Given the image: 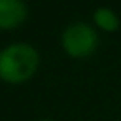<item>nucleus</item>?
Returning a JSON list of instances; mask_svg holds the SVG:
<instances>
[{
	"mask_svg": "<svg viewBox=\"0 0 121 121\" xmlns=\"http://www.w3.org/2000/svg\"><path fill=\"white\" fill-rule=\"evenodd\" d=\"M40 121H50V119H40Z\"/></svg>",
	"mask_w": 121,
	"mask_h": 121,
	"instance_id": "obj_5",
	"label": "nucleus"
},
{
	"mask_svg": "<svg viewBox=\"0 0 121 121\" xmlns=\"http://www.w3.org/2000/svg\"><path fill=\"white\" fill-rule=\"evenodd\" d=\"M38 63L40 56L32 45H10L0 52V78L7 83H23L35 75Z\"/></svg>",
	"mask_w": 121,
	"mask_h": 121,
	"instance_id": "obj_1",
	"label": "nucleus"
},
{
	"mask_svg": "<svg viewBox=\"0 0 121 121\" xmlns=\"http://www.w3.org/2000/svg\"><path fill=\"white\" fill-rule=\"evenodd\" d=\"M93 20L104 32H116L119 28V18H118V15L111 9H106V7L96 9L95 13H93Z\"/></svg>",
	"mask_w": 121,
	"mask_h": 121,
	"instance_id": "obj_4",
	"label": "nucleus"
},
{
	"mask_svg": "<svg viewBox=\"0 0 121 121\" xmlns=\"http://www.w3.org/2000/svg\"><path fill=\"white\" fill-rule=\"evenodd\" d=\"M28 7L20 0H0V28H15L25 22Z\"/></svg>",
	"mask_w": 121,
	"mask_h": 121,
	"instance_id": "obj_3",
	"label": "nucleus"
},
{
	"mask_svg": "<svg viewBox=\"0 0 121 121\" xmlns=\"http://www.w3.org/2000/svg\"><path fill=\"white\" fill-rule=\"evenodd\" d=\"M61 45L70 56L85 58V56H90L96 50L98 35L88 23L76 22L65 28L61 35Z\"/></svg>",
	"mask_w": 121,
	"mask_h": 121,
	"instance_id": "obj_2",
	"label": "nucleus"
}]
</instances>
